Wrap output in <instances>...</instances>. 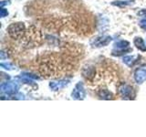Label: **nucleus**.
<instances>
[{"label":"nucleus","instance_id":"nucleus-10","mask_svg":"<svg viewBox=\"0 0 146 137\" xmlns=\"http://www.w3.org/2000/svg\"><path fill=\"white\" fill-rule=\"evenodd\" d=\"M139 58H140L139 55H137V56H126V57L123 58L122 61H123V63H125L127 66L132 67L136 63L137 59H138Z\"/></svg>","mask_w":146,"mask_h":137},{"label":"nucleus","instance_id":"nucleus-17","mask_svg":"<svg viewBox=\"0 0 146 137\" xmlns=\"http://www.w3.org/2000/svg\"><path fill=\"white\" fill-rule=\"evenodd\" d=\"M140 26H141V27H143V29L146 30V19L141 20V21H140Z\"/></svg>","mask_w":146,"mask_h":137},{"label":"nucleus","instance_id":"nucleus-16","mask_svg":"<svg viewBox=\"0 0 146 137\" xmlns=\"http://www.w3.org/2000/svg\"><path fill=\"white\" fill-rule=\"evenodd\" d=\"M138 16L146 17V9H141V11H139V12H138Z\"/></svg>","mask_w":146,"mask_h":137},{"label":"nucleus","instance_id":"nucleus-6","mask_svg":"<svg viewBox=\"0 0 146 137\" xmlns=\"http://www.w3.org/2000/svg\"><path fill=\"white\" fill-rule=\"evenodd\" d=\"M17 90H18V85L16 82H13V81L6 82V83H3L1 85V91L7 94L16 93Z\"/></svg>","mask_w":146,"mask_h":137},{"label":"nucleus","instance_id":"nucleus-13","mask_svg":"<svg viewBox=\"0 0 146 137\" xmlns=\"http://www.w3.org/2000/svg\"><path fill=\"white\" fill-rule=\"evenodd\" d=\"M133 2H134L133 0H128V1H115L112 3V5L113 6L119 7H124L130 6V5L133 4Z\"/></svg>","mask_w":146,"mask_h":137},{"label":"nucleus","instance_id":"nucleus-2","mask_svg":"<svg viewBox=\"0 0 146 137\" xmlns=\"http://www.w3.org/2000/svg\"><path fill=\"white\" fill-rule=\"evenodd\" d=\"M130 51H131V49H130V43L126 40H120L114 44L112 55L113 56H121V55Z\"/></svg>","mask_w":146,"mask_h":137},{"label":"nucleus","instance_id":"nucleus-8","mask_svg":"<svg viewBox=\"0 0 146 137\" xmlns=\"http://www.w3.org/2000/svg\"><path fill=\"white\" fill-rule=\"evenodd\" d=\"M68 84V80H60L49 82V87L52 90H58L63 89L64 87H66Z\"/></svg>","mask_w":146,"mask_h":137},{"label":"nucleus","instance_id":"nucleus-1","mask_svg":"<svg viewBox=\"0 0 146 137\" xmlns=\"http://www.w3.org/2000/svg\"><path fill=\"white\" fill-rule=\"evenodd\" d=\"M25 31H26V27H25L24 23H22V22L12 23V24H10L7 27L8 35L14 39H21L23 35L25 34Z\"/></svg>","mask_w":146,"mask_h":137},{"label":"nucleus","instance_id":"nucleus-15","mask_svg":"<svg viewBox=\"0 0 146 137\" xmlns=\"http://www.w3.org/2000/svg\"><path fill=\"white\" fill-rule=\"evenodd\" d=\"M8 15V12H7V10H6L5 8H1L0 9V17H7Z\"/></svg>","mask_w":146,"mask_h":137},{"label":"nucleus","instance_id":"nucleus-4","mask_svg":"<svg viewBox=\"0 0 146 137\" xmlns=\"http://www.w3.org/2000/svg\"><path fill=\"white\" fill-rule=\"evenodd\" d=\"M120 93L121 95V97L125 100H132L135 97V92L134 90L131 86L127 85V84H123L120 87Z\"/></svg>","mask_w":146,"mask_h":137},{"label":"nucleus","instance_id":"nucleus-11","mask_svg":"<svg viewBox=\"0 0 146 137\" xmlns=\"http://www.w3.org/2000/svg\"><path fill=\"white\" fill-rule=\"evenodd\" d=\"M98 95H99V97H100L103 100H112L113 99V94L106 89L100 90L98 91Z\"/></svg>","mask_w":146,"mask_h":137},{"label":"nucleus","instance_id":"nucleus-5","mask_svg":"<svg viewBox=\"0 0 146 137\" xmlns=\"http://www.w3.org/2000/svg\"><path fill=\"white\" fill-rule=\"evenodd\" d=\"M72 98L74 100H83L86 97V91L84 89V86L81 82H79L71 93Z\"/></svg>","mask_w":146,"mask_h":137},{"label":"nucleus","instance_id":"nucleus-12","mask_svg":"<svg viewBox=\"0 0 146 137\" xmlns=\"http://www.w3.org/2000/svg\"><path fill=\"white\" fill-rule=\"evenodd\" d=\"M82 74L87 79H91L93 78L95 75V70L93 67H88V68H84L83 70H82Z\"/></svg>","mask_w":146,"mask_h":137},{"label":"nucleus","instance_id":"nucleus-3","mask_svg":"<svg viewBox=\"0 0 146 137\" xmlns=\"http://www.w3.org/2000/svg\"><path fill=\"white\" fill-rule=\"evenodd\" d=\"M111 41V38L110 36H98L90 41V44L93 47L100 48L109 45Z\"/></svg>","mask_w":146,"mask_h":137},{"label":"nucleus","instance_id":"nucleus-9","mask_svg":"<svg viewBox=\"0 0 146 137\" xmlns=\"http://www.w3.org/2000/svg\"><path fill=\"white\" fill-rule=\"evenodd\" d=\"M133 44L135 47L141 51H146V45L144 43L143 39L140 38V37H136L133 40Z\"/></svg>","mask_w":146,"mask_h":137},{"label":"nucleus","instance_id":"nucleus-7","mask_svg":"<svg viewBox=\"0 0 146 137\" xmlns=\"http://www.w3.org/2000/svg\"><path fill=\"white\" fill-rule=\"evenodd\" d=\"M134 80L138 84L146 80V66H141L134 71Z\"/></svg>","mask_w":146,"mask_h":137},{"label":"nucleus","instance_id":"nucleus-14","mask_svg":"<svg viewBox=\"0 0 146 137\" xmlns=\"http://www.w3.org/2000/svg\"><path fill=\"white\" fill-rule=\"evenodd\" d=\"M0 65H1L2 68H6V70H14V66L12 65V64H10V63H1Z\"/></svg>","mask_w":146,"mask_h":137}]
</instances>
